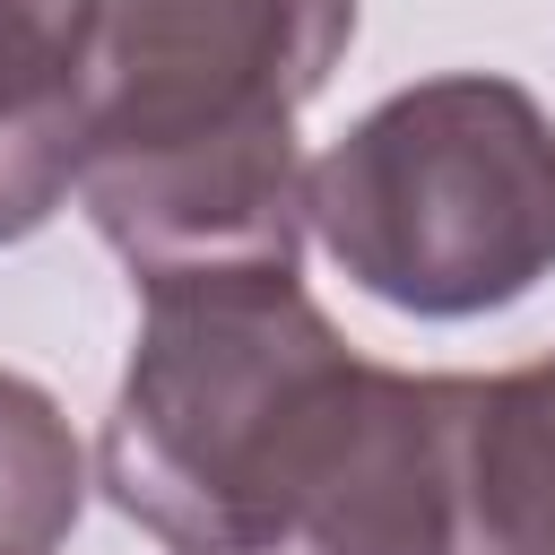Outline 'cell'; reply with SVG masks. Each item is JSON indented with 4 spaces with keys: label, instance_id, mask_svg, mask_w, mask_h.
I'll return each instance as SVG.
<instances>
[{
    "label": "cell",
    "instance_id": "obj_1",
    "mask_svg": "<svg viewBox=\"0 0 555 555\" xmlns=\"http://www.w3.org/2000/svg\"><path fill=\"white\" fill-rule=\"evenodd\" d=\"M468 373L364 364L295 269L139 286L95 486L173 555H460Z\"/></svg>",
    "mask_w": 555,
    "mask_h": 555
},
{
    "label": "cell",
    "instance_id": "obj_2",
    "mask_svg": "<svg viewBox=\"0 0 555 555\" xmlns=\"http://www.w3.org/2000/svg\"><path fill=\"white\" fill-rule=\"evenodd\" d=\"M356 43V0H87L78 208L130 278L295 269V113Z\"/></svg>",
    "mask_w": 555,
    "mask_h": 555
},
{
    "label": "cell",
    "instance_id": "obj_3",
    "mask_svg": "<svg viewBox=\"0 0 555 555\" xmlns=\"http://www.w3.org/2000/svg\"><path fill=\"white\" fill-rule=\"evenodd\" d=\"M304 234L390 312H503L555 269V121L494 69L416 78L321 147Z\"/></svg>",
    "mask_w": 555,
    "mask_h": 555
},
{
    "label": "cell",
    "instance_id": "obj_4",
    "mask_svg": "<svg viewBox=\"0 0 555 555\" xmlns=\"http://www.w3.org/2000/svg\"><path fill=\"white\" fill-rule=\"evenodd\" d=\"M460 555H555V356L477 382Z\"/></svg>",
    "mask_w": 555,
    "mask_h": 555
},
{
    "label": "cell",
    "instance_id": "obj_5",
    "mask_svg": "<svg viewBox=\"0 0 555 555\" xmlns=\"http://www.w3.org/2000/svg\"><path fill=\"white\" fill-rule=\"evenodd\" d=\"M87 512V451L61 399L0 364V555H52Z\"/></svg>",
    "mask_w": 555,
    "mask_h": 555
},
{
    "label": "cell",
    "instance_id": "obj_6",
    "mask_svg": "<svg viewBox=\"0 0 555 555\" xmlns=\"http://www.w3.org/2000/svg\"><path fill=\"white\" fill-rule=\"evenodd\" d=\"M69 182H78V78L0 69V243L52 225Z\"/></svg>",
    "mask_w": 555,
    "mask_h": 555
},
{
    "label": "cell",
    "instance_id": "obj_7",
    "mask_svg": "<svg viewBox=\"0 0 555 555\" xmlns=\"http://www.w3.org/2000/svg\"><path fill=\"white\" fill-rule=\"evenodd\" d=\"M78 26H87V0H0V35H26V43L78 52Z\"/></svg>",
    "mask_w": 555,
    "mask_h": 555
}]
</instances>
